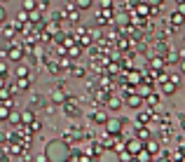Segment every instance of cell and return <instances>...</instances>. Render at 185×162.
Segmentation results:
<instances>
[{
  "mask_svg": "<svg viewBox=\"0 0 185 162\" xmlns=\"http://www.w3.org/2000/svg\"><path fill=\"white\" fill-rule=\"evenodd\" d=\"M108 129H110V131H120V122H110Z\"/></svg>",
  "mask_w": 185,
  "mask_h": 162,
  "instance_id": "cell-1",
  "label": "cell"
}]
</instances>
